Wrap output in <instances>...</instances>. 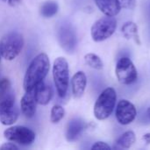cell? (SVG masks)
I'll use <instances>...</instances> for the list:
<instances>
[{
    "instance_id": "cell-7",
    "label": "cell",
    "mask_w": 150,
    "mask_h": 150,
    "mask_svg": "<svg viewBox=\"0 0 150 150\" xmlns=\"http://www.w3.org/2000/svg\"><path fill=\"white\" fill-rule=\"evenodd\" d=\"M117 28V20L113 16H106L97 20L91 26V35L94 41L101 42L110 38Z\"/></svg>"
},
{
    "instance_id": "cell-26",
    "label": "cell",
    "mask_w": 150,
    "mask_h": 150,
    "mask_svg": "<svg viewBox=\"0 0 150 150\" xmlns=\"http://www.w3.org/2000/svg\"><path fill=\"white\" fill-rule=\"evenodd\" d=\"M148 116H149V118L150 119V107L149 108V110H148Z\"/></svg>"
},
{
    "instance_id": "cell-24",
    "label": "cell",
    "mask_w": 150,
    "mask_h": 150,
    "mask_svg": "<svg viewBox=\"0 0 150 150\" xmlns=\"http://www.w3.org/2000/svg\"><path fill=\"white\" fill-rule=\"evenodd\" d=\"M142 139L145 141V142L147 144H150V133H148V134H144L143 137H142Z\"/></svg>"
},
{
    "instance_id": "cell-10",
    "label": "cell",
    "mask_w": 150,
    "mask_h": 150,
    "mask_svg": "<svg viewBox=\"0 0 150 150\" xmlns=\"http://www.w3.org/2000/svg\"><path fill=\"white\" fill-rule=\"evenodd\" d=\"M136 114V108L130 101L127 99H121L117 104L115 116L117 121L120 125L126 126L132 123L134 120Z\"/></svg>"
},
{
    "instance_id": "cell-1",
    "label": "cell",
    "mask_w": 150,
    "mask_h": 150,
    "mask_svg": "<svg viewBox=\"0 0 150 150\" xmlns=\"http://www.w3.org/2000/svg\"><path fill=\"white\" fill-rule=\"evenodd\" d=\"M18 118L15 96L7 78L0 79V122L4 126L14 124Z\"/></svg>"
},
{
    "instance_id": "cell-3",
    "label": "cell",
    "mask_w": 150,
    "mask_h": 150,
    "mask_svg": "<svg viewBox=\"0 0 150 150\" xmlns=\"http://www.w3.org/2000/svg\"><path fill=\"white\" fill-rule=\"evenodd\" d=\"M117 100V93L112 87L105 89L98 96L94 105V116L98 120L108 119L115 108Z\"/></svg>"
},
{
    "instance_id": "cell-13",
    "label": "cell",
    "mask_w": 150,
    "mask_h": 150,
    "mask_svg": "<svg viewBox=\"0 0 150 150\" xmlns=\"http://www.w3.org/2000/svg\"><path fill=\"white\" fill-rule=\"evenodd\" d=\"M53 88L50 84H47L44 82L39 83L34 89V95L37 104L41 105H47L53 98Z\"/></svg>"
},
{
    "instance_id": "cell-6",
    "label": "cell",
    "mask_w": 150,
    "mask_h": 150,
    "mask_svg": "<svg viewBox=\"0 0 150 150\" xmlns=\"http://www.w3.org/2000/svg\"><path fill=\"white\" fill-rule=\"evenodd\" d=\"M56 35L60 46L66 53L72 54L75 52L77 45V36L75 27L70 22L63 20L59 23Z\"/></svg>"
},
{
    "instance_id": "cell-5",
    "label": "cell",
    "mask_w": 150,
    "mask_h": 150,
    "mask_svg": "<svg viewBox=\"0 0 150 150\" xmlns=\"http://www.w3.org/2000/svg\"><path fill=\"white\" fill-rule=\"evenodd\" d=\"M24 46V38L18 32L5 34L0 42V53L7 61L14 60L21 52Z\"/></svg>"
},
{
    "instance_id": "cell-4",
    "label": "cell",
    "mask_w": 150,
    "mask_h": 150,
    "mask_svg": "<svg viewBox=\"0 0 150 150\" xmlns=\"http://www.w3.org/2000/svg\"><path fill=\"white\" fill-rule=\"evenodd\" d=\"M53 77L57 93L60 98H65L69 90V63L64 57H58L53 65Z\"/></svg>"
},
{
    "instance_id": "cell-18",
    "label": "cell",
    "mask_w": 150,
    "mask_h": 150,
    "mask_svg": "<svg viewBox=\"0 0 150 150\" xmlns=\"http://www.w3.org/2000/svg\"><path fill=\"white\" fill-rule=\"evenodd\" d=\"M58 11V4L54 1H47L43 4L40 9V13L45 18H51Z\"/></svg>"
},
{
    "instance_id": "cell-15",
    "label": "cell",
    "mask_w": 150,
    "mask_h": 150,
    "mask_svg": "<svg viewBox=\"0 0 150 150\" xmlns=\"http://www.w3.org/2000/svg\"><path fill=\"white\" fill-rule=\"evenodd\" d=\"M98 8L106 16H116L120 11V6L118 0H95Z\"/></svg>"
},
{
    "instance_id": "cell-23",
    "label": "cell",
    "mask_w": 150,
    "mask_h": 150,
    "mask_svg": "<svg viewBox=\"0 0 150 150\" xmlns=\"http://www.w3.org/2000/svg\"><path fill=\"white\" fill-rule=\"evenodd\" d=\"M1 149H7V150H14V149H18V148L14 144V143H11V142H8V143H4V145L1 146L0 148Z\"/></svg>"
},
{
    "instance_id": "cell-12",
    "label": "cell",
    "mask_w": 150,
    "mask_h": 150,
    "mask_svg": "<svg viewBox=\"0 0 150 150\" xmlns=\"http://www.w3.org/2000/svg\"><path fill=\"white\" fill-rule=\"evenodd\" d=\"M85 127H86V124L83 120L79 118L72 119L68 124L67 133H66L67 140L69 142L76 141L80 137L83 130L85 129Z\"/></svg>"
},
{
    "instance_id": "cell-11",
    "label": "cell",
    "mask_w": 150,
    "mask_h": 150,
    "mask_svg": "<svg viewBox=\"0 0 150 150\" xmlns=\"http://www.w3.org/2000/svg\"><path fill=\"white\" fill-rule=\"evenodd\" d=\"M36 98L34 95V90L25 91V94L23 96L20 101V106L22 113L26 118H33L36 112Z\"/></svg>"
},
{
    "instance_id": "cell-22",
    "label": "cell",
    "mask_w": 150,
    "mask_h": 150,
    "mask_svg": "<svg viewBox=\"0 0 150 150\" xmlns=\"http://www.w3.org/2000/svg\"><path fill=\"white\" fill-rule=\"evenodd\" d=\"M91 149L92 150H95V149L110 150L111 149V147H110L107 143H105V142H95V143L92 145Z\"/></svg>"
},
{
    "instance_id": "cell-20",
    "label": "cell",
    "mask_w": 150,
    "mask_h": 150,
    "mask_svg": "<svg viewBox=\"0 0 150 150\" xmlns=\"http://www.w3.org/2000/svg\"><path fill=\"white\" fill-rule=\"evenodd\" d=\"M64 115H65V110L62 105H56L53 106V108L51 110V115H50L51 122L54 124L59 123L63 119Z\"/></svg>"
},
{
    "instance_id": "cell-16",
    "label": "cell",
    "mask_w": 150,
    "mask_h": 150,
    "mask_svg": "<svg viewBox=\"0 0 150 150\" xmlns=\"http://www.w3.org/2000/svg\"><path fill=\"white\" fill-rule=\"evenodd\" d=\"M121 33L127 40H133L137 45H141V40L138 33V26L134 22H126L121 27Z\"/></svg>"
},
{
    "instance_id": "cell-27",
    "label": "cell",
    "mask_w": 150,
    "mask_h": 150,
    "mask_svg": "<svg viewBox=\"0 0 150 150\" xmlns=\"http://www.w3.org/2000/svg\"><path fill=\"white\" fill-rule=\"evenodd\" d=\"M4 1H6V0H4Z\"/></svg>"
},
{
    "instance_id": "cell-8",
    "label": "cell",
    "mask_w": 150,
    "mask_h": 150,
    "mask_svg": "<svg viewBox=\"0 0 150 150\" xmlns=\"http://www.w3.org/2000/svg\"><path fill=\"white\" fill-rule=\"evenodd\" d=\"M115 74L119 82L124 85H130L135 83L138 78L137 69L128 57H121L118 61Z\"/></svg>"
},
{
    "instance_id": "cell-17",
    "label": "cell",
    "mask_w": 150,
    "mask_h": 150,
    "mask_svg": "<svg viewBox=\"0 0 150 150\" xmlns=\"http://www.w3.org/2000/svg\"><path fill=\"white\" fill-rule=\"evenodd\" d=\"M135 140V134L133 131H127L119 137L116 144L121 149H129L134 145Z\"/></svg>"
},
{
    "instance_id": "cell-14",
    "label": "cell",
    "mask_w": 150,
    "mask_h": 150,
    "mask_svg": "<svg viewBox=\"0 0 150 150\" xmlns=\"http://www.w3.org/2000/svg\"><path fill=\"white\" fill-rule=\"evenodd\" d=\"M87 84V77L83 71H77L72 77L71 86H72V93L76 98H80L86 88Z\"/></svg>"
},
{
    "instance_id": "cell-19",
    "label": "cell",
    "mask_w": 150,
    "mask_h": 150,
    "mask_svg": "<svg viewBox=\"0 0 150 150\" xmlns=\"http://www.w3.org/2000/svg\"><path fill=\"white\" fill-rule=\"evenodd\" d=\"M84 61L88 66H90L91 68L97 69V70H101L104 67L103 62L100 59V57L92 53H89V54H85Z\"/></svg>"
},
{
    "instance_id": "cell-9",
    "label": "cell",
    "mask_w": 150,
    "mask_h": 150,
    "mask_svg": "<svg viewBox=\"0 0 150 150\" xmlns=\"http://www.w3.org/2000/svg\"><path fill=\"white\" fill-rule=\"evenodd\" d=\"M4 136L8 141L22 146L31 145L35 140L34 132L22 126H14L7 128L4 132Z\"/></svg>"
},
{
    "instance_id": "cell-2",
    "label": "cell",
    "mask_w": 150,
    "mask_h": 150,
    "mask_svg": "<svg viewBox=\"0 0 150 150\" xmlns=\"http://www.w3.org/2000/svg\"><path fill=\"white\" fill-rule=\"evenodd\" d=\"M50 67L48 56L45 53L39 54L30 63L24 78V89L25 91H33L44 81Z\"/></svg>"
},
{
    "instance_id": "cell-25",
    "label": "cell",
    "mask_w": 150,
    "mask_h": 150,
    "mask_svg": "<svg viewBox=\"0 0 150 150\" xmlns=\"http://www.w3.org/2000/svg\"><path fill=\"white\" fill-rule=\"evenodd\" d=\"M20 0H8V3L11 6H15L19 3Z\"/></svg>"
},
{
    "instance_id": "cell-21",
    "label": "cell",
    "mask_w": 150,
    "mask_h": 150,
    "mask_svg": "<svg viewBox=\"0 0 150 150\" xmlns=\"http://www.w3.org/2000/svg\"><path fill=\"white\" fill-rule=\"evenodd\" d=\"M120 8L131 10L135 6L136 0H118Z\"/></svg>"
},
{
    "instance_id": "cell-28",
    "label": "cell",
    "mask_w": 150,
    "mask_h": 150,
    "mask_svg": "<svg viewBox=\"0 0 150 150\" xmlns=\"http://www.w3.org/2000/svg\"><path fill=\"white\" fill-rule=\"evenodd\" d=\"M0 60H1V59H0Z\"/></svg>"
}]
</instances>
